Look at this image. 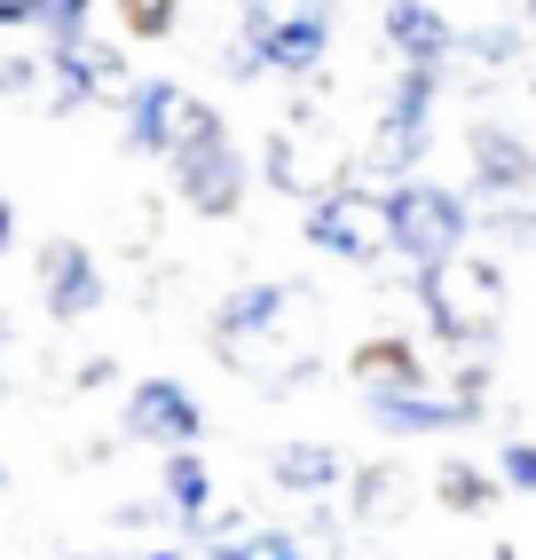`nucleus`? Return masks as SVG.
Here are the masks:
<instances>
[{
  "mask_svg": "<svg viewBox=\"0 0 536 560\" xmlns=\"http://www.w3.org/2000/svg\"><path fill=\"white\" fill-rule=\"evenodd\" d=\"M324 355V308L308 284H237L213 308V363L237 380L284 395L308 387V371Z\"/></svg>",
  "mask_w": 536,
  "mask_h": 560,
  "instance_id": "f257e3e1",
  "label": "nucleus"
},
{
  "mask_svg": "<svg viewBox=\"0 0 536 560\" xmlns=\"http://www.w3.org/2000/svg\"><path fill=\"white\" fill-rule=\"evenodd\" d=\"M466 166H474V230L497 237V245H536V151L497 127V119H474L466 127Z\"/></svg>",
  "mask_w": 536,
  "mask_h": 560,
  "instance_id": "f03ea898",
  "label": "nucleus"
},
{
  "mask_svg": "<svg viewBox=\"0 0 536 560\" xmlns=\"http://www.w3.org/2000/svg\"><path fill=\"white\" fill-rule=\"evenodd\" d=\"M410 301L442 348H489L497 316H505V269L474 260V253H450L442 269H410Z\"/></svg>",
  "mask_w": 536,
  "mask_h": 560,
  "instance_id": "7ed1b4c3",
  "label": "nucleus"
},
{
  "mask_svg": "<svg viewBox=\"0 0 536 560\" xmlns=\"http://www.w3.org/2000/svg\"><path fill=\"white\" fill-rule=\"evenodd\" d=\"M260 174H268V190H284V198H300V206H316L324 190L356 182V174H363V159H356L348 142L324 127V95H308V103H300L277 135L260 142Z\"/></svg>",
  "mask_w": 536,
  "mask_h": 560,
  "instance_id": "20e7f679",
  "label": "nucleus"
},
{
  "mask_svg": "<svg viewBox=\"0 0 536 560\" xmlns=\"http://www.w3.org/2000/svg\"><path fill=\"white\" fill-rule=\"evenodd\" d=\"M119 119H127V151L135 159H182V151H198V142L229 135L221 110L206 95L174 88V80H135L127 103H119Z\"/></svg>",
  "mask_w": 536,
  "mask_h": 560,
  "instance_id": "39448f33",
  "label": "nucleus"
},
{
  "mask_svg": "<svg viewBox=\"0 0 536 560\" xmlns=\"http://www.w3.org/2000/svg\"><path fill=\"white\" fill-rule=\"evenodd\" d=\"M387 221H395V253L410 260V269H442V260L466 253V237H474V198L410 174V182L387 190Z\"/></svg>",
  "mask_w": 536,
  "mask_h": 560,
  "instance_id": "423d86ee",
  "label": "nucleus"
},
{
  "mask_svg": "<svg viewBox=\"0 0 536 560\" xmlns=\"http://www.w3.org/2000/svg\"><path fill=\"white\" fill-rule=\"evenodd\" d=\"M308 245L348 260V269H378V260L395 253V221H387V190L378 182H339V190H324L308 206Z\"/></svg>",
  "mask_w": 536,
  "mask_h": 560,
  "instance_id": "0eeeda50",
  "label": "nucleus"
},
{
  "mask_svg": "<svg viewBox=\"0 0 536 560\" xmlns=\"http://www.w3.org/2000/svg\"><path fill=\"white\" fill-rule=\"evenodd\" d=\"M237 24L260 40L268 80H324V56H331V0H292V9H268V0H253Z\"/></svg>",
  "mask_w": 536,
  "mask_h": 560,
  "instance_id": "6e6552de",
  "label": "nucleus"
},
{
  "mask_svg": "<svg viewBox=\"0 0 536 560\" xmlns=\"http://www.w3.org/2000/svg\"><path fill=\"white\" fill-rule=\"evenodd\" d=\"M32 284H40L48 324H88V316L110 301L103 260H95V245H80V237H48L40 253H32Z\"/></svg>",
  "mask_w": 536,
  "mask_h": 560,
  "instance_id": "1a4fd4ad",
  "label": "nucleus"
},
{
  "mask_svg": "<svg viewBox=\"0 0 536 560\" xmlns=\"http://www.w3.org/2000/svg\"><path fill=\"white\" fill-rule=\"evenodd\" d=\"M166 174H174V198H182L189 213H206V221H229V213H245L253 166H245V151H237L229 135H213V142H198V151L166 159Z\"/></svg>",
  "mask_w": 536,
  "mask_h": 560,
  "instance_id": "9d476101",
  "label": "nucleus"
},
{
  "mask_svg": "<svg viewBox=\"0 0 536 560\" xmlns=\"http://www.w3.org/2000/svg\"><path fill=\"white\" fill-rule=\"evenodd\" d=\"M182 537L206 560H316L308 537H300V521H260L253 505H221L206 521H189Z\"/></svg>",
  "mask_w": 536,
  "mask_h": 560,
  "instance_id": "9b49d317",
  "label": "nucleus"
},
{
  "mask_svg": "<svg viewBox=\"0 0 536 560\" xmlns=\"http://www.w3.org/2000/svg\"><path fill=\"white\" fill-rule=\"evenodd\" d=\"M119 434L166 458V451H189V442L206 434V410L182 380H135L127 402H119Z\"/></svg>",
  "mask_w": 536,
  "mask_h": 560,
  "instance_id": "f8f14e48",
  "label": "nucleus"
},
{
  "mask_svg": "<svg viewBox=\"0 0 536 560\" xmlns=\"http://www.w3.org/2000/svg\"><path fill=\"white\" fill-rule=\"evenodd\" d=\"M0 103L9 110H32V119H71V110L88 103L80 88V71L63 63V48H16V56H0Z\"/></svg>",
  "mask_w": 536,
  "mask_h": 560,
  "instance_id": "ddd939ff",
  "label": "nucleus"
},
{
  "mask_svg": "<svg viewBox=\"0 0 536 560\" xmlns=\"http://www.w3.org/2000/svg\"><path fill=\"white\" fill-rule=\"evenodd\" d=\"M348 380L363 402H387V395H418V387H434L427 380V355H418L410 331H371V340L348 355Z\"/></svg>",
  "mask_w": 536,
  "mask_h": 560,
  "instance_id": "4468645a",
  "label": "nucleus"
},
{
  "mask_svg": "<svg viewBox=\"0 0 536 560\" xmlns=\"http://www.w3.org/2000/svg\"><path fill=\"white\" fill-rule=\"evenodd\" d=\"M410 505H418V474L403 458H371V466L348 474V521L356 529H403Z\"/></svg>",
  "mask_w": 536,
  "mask_h": 560,
  "instance_id": "2eb2a0df",
  "label": "nucleus"
},
{
  "mask_svg": "<svg viewBox=\"0 0 536 560\" xmlns=\"http://www.w3.org/2000/svg\"><path fill=\"white\" fill-rule=\"evenodd\" d=\"M363 159V182H378V190H395V182L418 174V159H427V119H403V110H378L371 135L356 142Z\"/></svg>",
  "mask_w": 536,
  "mask_h": 560,
  "instance_id": "dca6fc26",
  "label": "nucleus"
},
{
  "mask_svg": "<svg viewBox=\"0 0 536 560\" xmlns=\"http://www.w3.org/2000/svg\"><path fill=\"white\" fill-rule=\"evenodd\" d=\"M378 32H387V48H395L403 63H450V56H457V24L434 9V0H387Z\"/></svg>",
  "mask_w": 536,
  "mask_h": 560,
  "instance_id": "f3484780",
  "label": "nucleus"
},
{
  "mask_svg": "<svg viewBox=\"0 0 536 560\" xmlns=\"http://www.w3.org/2000/svg\"><path fill=\"white\" fill-rule=\"evenodd\" d=\"M63 63L80 71V88H88V103H127V88H135V71H127V56H119V40H103V32L88 24V32H63Z\"/></svg>",
  "mask_w": 536,
  "mask_h": 560,
  "instance_id": "a211bd4d",
  "label": "nucleus"
},
{
  "mask_svg": "<svg viewBox=\"0 0 536 560\" xmlns=\"http://www.w3.org/2000/svg\"><path fill=\"white\" fill-rule=\"evenodd\" d=\"M268 481H277L284 498H331L339 481H348V458H339L331 442H284V451L268 458Z\"/></svg>",
  "mask_w": 536,
  "mask_h": 560,
  "instance_id": "6ab92c4d",
  "label": "nucleus"
},
{
  "mask_svg": "<svg viewBox=\"0 0 536 560\" xmlns=\"http://www.w3.org/2000/svg\"><path fill=\"white\" fill-rule=\"evenodd\" d=\"M457 56H466L474 80L489 88V80H505V71L528 56V24H521V16H505V24H474V32H457Z\"/></svg>",
  "mask_w": 536,
  "mask_h": 560,
  "instance_id": "aec40b11",
  "label": "nucleus"
},
{
  "mask_svg": "<svg viewBox=\"0 0 536 560\" xmlns=\"http://www.w3.org/2000/svg\"><path fill=\"white\" fill-rule=\"evenodd\" d=\"M434 498H442L457 521H481L497 498H505V474H497V466H466V458H442V474H434Z\"/></svg>",
  "mask_w": 536,
  "mask_h": 560,
  "instance_id": "412c9836",
  "label": "nucleus"
},
{
  "mask_svg": "<svg viewBox=\"0 0 536 560\" xmlns=\"http://www.w3.org/2000/svg\"><path fill=\"white\" fill-rule=\"evenodd\" d=\"M159 490H166V505H174V521H182V529L213 513V474H206V458H198V442H189V451H166V466H159Z\"/></svg>",
  "mask_w": 536,
  "mask_h": 560,
  "instance_id": "4be33fe9",
  "label": "nucleus"
},
{
  "mask_svg": "<svg viewBox=\"0 0 536 560\" xmlns=\"http://www.w3.org/2000/svg\"><path fill=\"white\" fill-rule=\"evenodd\" d=\"M434 95H442V63H403L378 110H403V119H434Z\"/></svg>",
  "mask_w": 536,
  "mask_h": 560,
  "instance_id": "5701e85b",
  "label": "nucleus"
},
{
  "mask_svg": "<svg viewBox=\"0 0 536 560\" xmlns=\"http://www.w3.org/2000/svg\"><path fill=\"white\" fill-rule=\"evenodd\" d=\"M110 16H119L127 40H166V32L182 24V0H103Z\"/></svg>",
  "mask_w": 536,
  "mask_h": 560,
  "instance_id": "b1692460",
  "label": "nucleus"
},
{
  "mask_svg": "<svg viewBox=\"0 0 536 560\" xmlns=\"http://www.w3.org/2000/svg\"><path fill=\"white\" fill-rule=\"evenodd\" d=\"M497 474H505V490H513V498H536V442H528V434L505 442V451H497Z\"/></svg>",
  "mask_w": 536,
  "mask_h": 560,
  "instance_id": "393cba45",
  "label": "nucleus"
},
{
  "mask_svg": "<svg viewBox=\"0 0 536 560\" xmlns=\"http://www.w3.org/2000/svg\"><path fill=\"white\" fill-rule=\"evenodd\" d=\"M119 529H182V521H174V505H166V490H159V498H127V505H119Z\"/></svg>",
  "mask_w": 536,
  "mask_h": 560,
  "instance_id": "a878e982",
  "label": "nucleus"
},
{
  "mask_svg": "<svg viewBox=\"0 0 536 560\" xmlns=\"http://www.w3.org/2000/svg\"><path fill=\"white\" fill-rule=\"evenodd\" d=\"M300 537H308V552H316V560H331V552H339V513H331V505H316L308 521H300Z\"/></svg>",
  "mask_w": 536,
  "mask_h": 560,
  "instance_id": "bb28decb",
  "label": "nucleus"
},
{
  "mask_svg": "<svg viewBox=\"0 0 536 560\" xmlns=\"http://www.w3.org/2000/svg\"><path fill=\"white\" fill-rule=\"evenodd\" d=\"M95 24V0H48V40H63V32H88Z\"/></svg>",
  "mask_w": 536,
  "mask_h": 560,
  "instance_id": "cd10ccee",
  "label": "nucleus"
},
{
  "mask_svg": "<svg viewBox=\"0 0 536 560\" xmlns=\"http://www.w3.org/2000/svg\"><path fill=\"white\" fill-rule=\"evenodd\" d=\"M71 387H80V395H103V387H119V363H110V355H88L80 371H71Z\"/></svg>",
  "mask_w": 536,
  "mask_h": 560,
  "instance_id": "c85d7f7f",
  "label": "nucleus"
},
{
  "mask_svg": "<svg viewBox=\"0 0 536 560\" xmlns=\"http://www.w3.org/2000/svg\"><path fill=\"white\" fill-rule=\"evenodd\" d=\"M16 24H48V0H0V32Z\"/></svg>",
  "mask_w": 536,
  "mask_h": 560,
  "instance_id": "c756f323",
  "label": "nucleus"
},
{
  "mask_svg": "<svg viewBox=\"0 0 536 560\" xmlns=\"http://www.w3.org/2000/svg\"><path fill=\"white\" fill-rule=\"evenodd\" d=\"M9 245H16V206H9V190H0V260H9Z\"/></svg>",
  "mask_w": 536,
  "mask_h": 560,
  "instance_id": "7c9ffc66",
  "label": "nucleus"
},
{
  "mask_svg": "<svg viewBox=\"0 0 536 560\" xmlns=\"http://www.w3.org/2000/svg\"><path fill=\"white\" fill-rule=\"evenodd\" d=\"M457 560H521V552H513L505 537H497V545H481V552H457Z\"/></svg>",
  "mask_w": 536,
  "mask_h": 560,
  "instance_id": "2f4dec72",
  "label": "nucleus"
},
{
  "mask_svg": "<svg viewBox=\"0 0 536 560\" xmlns=\"http://www.w3.org/2000/svg\"><path fill=\"white\" fill-rule=\"evenodd\" d=\"M135 560H182V545H142Z\"/></svg>",
  "mask_w": 536,
  "mask_h": 560,
  "instance_id": "473e14b6",
  "label": "nucleus"
},
{
  "mask_svg": "<svg viewBox=\"0 0 536 560\" xmlns=\"http://www.w3.org/2000/svg\"><path fill=\"white\" fill-rule=\"evenodd\" d=\"M63 560H103V552H63Z\"/></svg>",
  "mask_w": 536,
  "mask_h": 560,
  "instance_id": "72a5a7b5",
  "label": "nucleus"
},
{
  "mask_svg": "<svg viewBox=\"0 0 536 560\" xmlns=\"http://www.w3.org/2000/svg\"><path fill=\"white\" fill-rule=\"evenodd\" d=\"M0 490H9V466H0Z\"/></svg>",
  "mask_w": 536,
  "mask_h": 560,
  "instance_id": "f704fd0d",
  "label": "nucleus"
},
{
  "mask_svg": "<svg viewBox=\"0 0 536 560\" xmlns=\"http://www.w3.org/2000/svg\"><path fill=\"white\" fill-rule=\"evenodd\" d=\"M237 9H253V0H237Z\"/></svg>",
  "mask_w": 536,
  "mask_h": 560,
  "instance_id": "c9c22d12",
  "label": "nucleus"
},
{
  "mask_svg": "<svg viewBox=\"0 0 536 560\" xmlns=\"http://www.w3.org/2000/svg\"><path fill=\"white\" fill-rule=\"evenodd\" d=\"M528 95H536V80H528Z\"/></svg>",
  "mask_w": 536,
  "mask_h": 560,
  "instance_id": "e433bc0d",
  "label": "nucleus"
}]
</instances>
